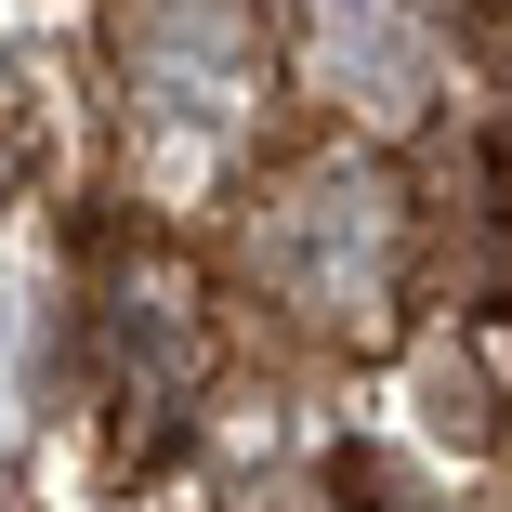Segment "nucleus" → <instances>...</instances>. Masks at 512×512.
Returning a JSON list of instances; mask_svg holds the SVG:
<instances>
[{"mask_svg": "<svg viewBox=\"0 0 512 512\" xmlns=\"http://www.w3.org/2000/svg\"><path fill=\"white\" fill-rule=\"evenodd\" d=\"M329 486H342V512H434V486L407 473L394 447H342V473H329Z\"/></svg>", "mask_w": 512, "mask_h": 512, "instance_id": "nucleus-1", "label": "nucleus"}]
</instances>
